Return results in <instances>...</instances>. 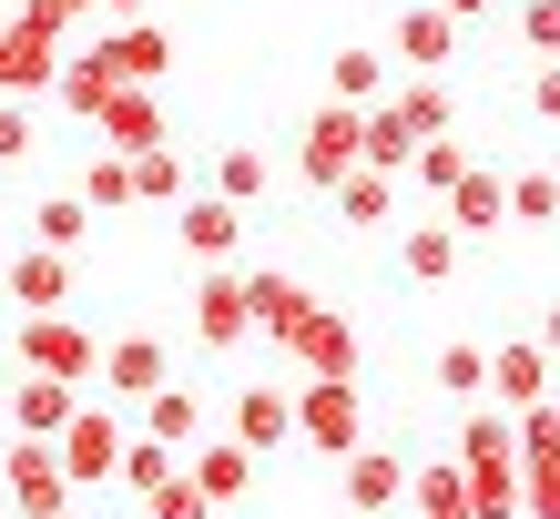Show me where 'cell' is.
Wrapping results in <instances>:
<instances>
[{"mask_svg": "<svg viewBox=\"0 0 560 519\" xmlns=\"http://www.w3.org/2000/svg\"><path fill=\"white\" fill-rule=\"evenodd\" d=\"M11 367H31V377H61V387H92V367H103V337H92L72 306H51V316H21V337H11Z\"/></svg>", "mask_w": 560, "mask_h": 519, "instance_id": "1", "label": "cell"}, {"mask_svg": "<svg viewBox=\"0 0 560 519\" xmlns=\"http://www.w3.org/2000/svg\"><path fill=\"white\" fill-rule=\"evenodd\" d=\"M122 438H133V428H122V398H82L72 417H61V469H72V489H103V479L122 469Z\"/></svg>", "mask_w": 560, "mask_h": 519, "instance_id": "2", "label": "cell"}, {"mask_svg": "<svg viewBox=\"0 0 560 519\" xmlns=\"http://www.w3.org/2000/svg\"><path fill=\"white\" fill-rule=\"evenodd\" d=\"M0 499H11V519H61V509H72L61 448L51 438H11V448H0Z\"/></svg>", "mask_w": 560, "mask_h": 519, "instance_id": "3", "label": "cell"}, {"mask_svg": "<svg viewBox=\"0 0 560 519\" xmlns=\"http://www.w3.org/2000/svg\"><path fill=\"white\" fill-rule=\"evenodd\" d=\"M295 438H306L316 459H347V448L368 438V398H357V377H306V387H295Z\"/></svg>", "mask_w": 560, "mask_h": 519, "instance_id": "4", "label": "cell"}, {"mask_svg": "<svg viewBox=\"0 0 560 519\" xmlns=\"http://www.w3.org/2000/svg\"><path fill=\"white\" fill-rule=\"evenodd\" d=\"M61 61H72V51H61V31L31 21V11H11V21H0V103H42Z\"/></svg>", "mask_w": 560, "mask_h": 519, "instance_id": "5", "label": "cell"}, {"mask_svg": "<svg viewBox=\"0 0 560 519\" xmlns=\"http://www.w3.org/2000/svg\"><path fill=\"white\" fill-rule=\"evenodd\" d=\"M255 337V316H245V266H205L194 275V346L205 356H235Z\"/></svg>", "mask_w": 560, "mask_h": 519, "instance_id": "6", "label": "cell"}, {"mask_svg": "<svg viewBox=\"0 0 560 519\" xmlns=\"http://www.w3.org/2000/svg\"><path fill=\"white\" fill-rule=\"evenodd\" d=\"M92 61H103V82H143V92H153L163 72H174V31H163L153 11H143V21H113L103 42H92Z\"/></svg>", "mask_w": 560, "mask_h": 519, "instance_id": "7", "label": "cell"}, {"mask_svg": "<svg viewBox=\"0 0 560 519\" xmlns=\"http://www.w3.org/2000/svg\"><path fill=\"white\" fill-rule=\"evenodd\" d=\"M174 377V346H163L153 327H133V337H103V367H92V387H103V398H153V387Z\"/></svg>", "mask_w": 560, "mask_h": 519, "instance_id": "8", "label": "cell"}, {"mask_svg": "<svg viewBox=\"0 0 560 519\" xmlns=\"http://www.w3.org/2000/svg\"><path fill=\"white\" fill-rule=\"evenodd\" d=\"M295 174H306L316 193H337V184L357 174V103H316L306 143H295Z\"/></svg>", "mask_w": 560, "mask_h": 519, "instance_id": "9", "label": "cell"}, {"mask_svg": "<svg viewBox=\"0 0 560 519\" xmlns=\"http://www.w3.org/2000/svg\"><path fill=\"white\" fill-rule=\"evenodd\" d=\"M337 489H347L357 519H387V509L408 499V459H398V448H368V438H357L347 459H337Z\"/></svg>", "mask_w": 560, "mask_h": 519, "instance_id": "10", "label": "cell"}, {"mask_svg": "<svg viewBox=\"0 0 560 519\" xmlns=\"http://www.w3.org/2000/svg\"><path fill=\"white\" fill-rule=\"evenodd\" d=\"M82 408V387H61V377H11V387H0V428H11V438H61V417H72Z\"/></svg>", "mask_w": 560, "mask_h": 519, "instance_id": "11", "label": "cell"}, {"mask_svg": "<svg viewBox=\"0 0 560 519\" xmlns=\"http://www.w3.org/2000/svg\"><path fill=\"white\" fill-rule=\"evenodd\" d=\"M92 133H103V153H122V164H133V153L163 143V103H153L143 82H113V92H103V113H92Z\"/></svg>", "mask_w": 560, "mask_h": 519, "instance_id": "12", "label": "cell"}, {"mask_svg": "<svg viewBox=\"0 0 560 519\" xmlns=\"http://www.w3.org/2000/svg\"><path fill=\"white\" fill-rule=\"evenodd\" d=\"M285 356H295L306 377H357V327H347L337 306H306V316L285 327Z\"/></svg>", "mask_w": 560, "mask_h": 519, "instance_id": "13", "label": "cell"}, {"mask_svg": "<svg viewBox=\"0 0 560 519\" xmlns=\"http://www.w3.org/2000/svg\"><path fill=\"white\" fill-rule=\"evenodd\" d=\"M255 469H266V459H255V448H235V438H214V428L184 448V479H194V489H205L214 509H235V499L255 489Z\"/></svg>", "mask_w": 560, "mask_h": 519, "instance_id": "14", "label": "cell"}, {"mask_svg": "<svg viewBox=\"0 0 560 519\" xmlns=\"http://www.w3.org/2000/svg\"><path fill=\"white\" fill-rule=\"evenodd\" d=\"M0 285H11V306H21V316H51V306H72V255L21 245L11 266H0Z\"/></svg>", "mask_w": 560, "mask_h": 519, "instance_id": "15", "label": "cell"}, {"mask_svg": "<svg viewBox=\"0 0 560 519\" xmlns=\"http://www.w3.org/2000/svg\"><path fill=\"white\" fill-rule=\"evenodd\" d=\"M224 438L255 448V459H276V448L295 438V398H285V387H235V417H224Z\"/></svg>", "mask_w": 560, "mask_h": 519, "instance_id": "16", "label": "cell"}, {"mask_svg": "<svg viewBox=\"0 0 560 519\" xmlns=\"http://www.w3.org/2000/svg\"><path fill=\"white\" fill-rule=\"evenodd\" d=\"M439 204H448V214H439L448 235H489V224H510V174H500V164H469Z\"/></svg>", "mask_w": 560, "mask_h": 519, "instance_id": "17", "label": "cell"}, {"mask_svg": "<svg viewBox=\"0 0 560 519\" xmlns=\"http://www.w3.org/2000/svg\"><path fill=\"white\" fill-rule=\"evenodd\" d=\"M458 61V21L439 0H398V72H448Z\"/></svg>", "mask_w": 560, "mask_h": 519, "instance_id": "18", "label": "cell"}, {"mask_svg": "<svg viewBox=\"0 0 560 519\" xmlns=\"http://www.w3.org/2000/svg\"><path fill=\"white\" fill-rule=\"evenodd\" d=\"M174 235H184L194 266H235V235H245V224H235L224 193H184V204H174Z\"/></svg>", "mask_w": 560, "mask_h": 519, "instance_id": "19", "label": "cell"}, {"mask_svg": "<svg viewBox=\"0 0 560 519\" xmlns=\"http://www.w3.org/2000/svg\"><path fill=\"white\" fill-rule=\"evenodd\" d=\"M540 387H550V346H540V337H500V346H489V387H479V398L530 408Z\"/></svg>", "mask_w": 560, "mask_h": 519, "instance_id": "20", "label": "cell"}, {"mask_svg": "<svg viewBox=\"0 0 560 519\" xmlns=\"http://www.w3.org/2000/svg\"><path fill=\"white\" fill-rule=\"evenodd\" d=\"M387 113H398L418 143H428V133H458V92H448V72H398V92H387Z\"/></svg>", "mask_w": 560, "mask_h": 519, "instance_id": "21", "label": "cell"}, {"mask_svg": "<svg viewBox=\"0 0 560 519\" xmlns=\"http://www.w3.org/2000/svg\"><path fill=\"white\" fill-rule=\"evenodd\" d=\"M458 255H469V235H448L439 214H428V224H398V275H408V285H448Z\"/></svg>", "mask_w": 560, "mask_h": 519, "instance_id": "22", "label": "cell"}, {"mask_svg": "<svg viewBox=\"0 0 560 519\" xmlns=\"http://www.w3.org/2000/svg\"><path fill=\"white\" fill-rule=\"evenodd\" d=\"M133 408H143V438H163V448H194V438H205V387H174V377H163L153 398H133Z\"/></svg>", "mask_w": 560, "mask_h": 519, "instance_id": "23", "label": "cell"}, {"mask_svg": "<svg viewBox=\"0 0 560 519\" xmlns=\"http://www.w3.org/2000/svg\"><path fill=\"white\" fill-rule=\"evenodd\" d=\"M306 306H316V296H306L295 275H276V266H266V275H245V316H255V337H276V346H285V327H295Z\"/></svg>", "mask_w": 560, "mask_h": 519, "instance_id": "24", "label": "cell"}, {"mask_svg": "<svg viewBox=\"0 0 560 519\" xmlns=\"http://www.w3.org/2000/svg\"><path fill=\"white\" fill-rule=\"evenodd\" d=\"M326 103H387V51H368V42H347L337 61H326Z\"/></svg>", "mask_w": 560, "mask_h": 519, "instance_id": "25", "label": "cell"}, {"mask_svg": "<svg viewBox=\"0 0 560 519\" xmlns=\"http://www.w3.org/2000/svg\"><path fill=\"white\" fill-rule=\"evenodd\" d=\"M82 235H92V204L72 184H51L42 204H31V245H51V255H82Z\"/></svg>", "mask_w": 560, "mask_h": 519, "instance_id": "26", "label": "cell"}, {"mask_svg": "<svg viewBox=\"0 0 560 519\" xmlns=\"http://www.w3.org/2000/svg\"><path fill=\"white\" fill-rule=\"evenodd\" d=\"M214 193H224V204H266V193H276V164H266V153H255V143H224L214 153Z\"/></svg>", "mask_w": 560, "mask_h": 519, "instance_id": "27", "label": "cell"}, {"mask_svg": "<svg viewBox=\"0 0 560 519\" xmlns=\"http://www.w3.org/2000/svg\"><path fill=\"white\" fill-rule=\"evenodd\" d=\"M72 193H82L92 214H122V204H133V164H122V153H103V143H92L82 164H72Z\"/></svg>", "mask_w": 560, "mask_h": 519, "instance_id": "28", "label": "cell"}, {"mask_svg": "<svg viewBox=\"0 0 560 519\" xmlns=\"http://www.w3.org/2000/svg\"><path fill=\"white\" fill-rule=\"evenodd\" d=\"M458 459H520V428L500 398H469V417H458Z\"/></svg>", "mask_w": 560, "mask_h": 519, "instance_id": "29", "label": "cell"}, {"mask_svg": "<svg viewBox=\"0 0 560 519\" xmlns=\"http://www.w3.org/2000/svg\"><path fill=\"white\" fill-rule=\"evenodd\" d=\"M469 469V519H520V459H458Z\"/></svg>", "mask_w": 560, "mask_h": 519, "instance_id": "30", "label": "cell"}, {"mask_svg": "<svg viewBox=\"0 0 560 519\" xmlns=\"http://www.w3.org/2000/svg\"><path fill=\"white\" fill-rule=\"evenodd\" d=\"M469 164H479V153L458 143V133H428V143L408 153V174H398V184H418V193H448V184L469 174Z\"/></svg>", "mask_w": 560, "mask_h": 519, "instance_id": "31", "label": "cell"}, {"mask_svg": "<svg viewBox=\"0 0 560 519\" xmlns=\"http://www.w3.org/2000/svg\"><path fill=\"white\" fill-rule=\"evenodd\" d=\"M428 377H439V398H458V408H469L479 387H489V346H469V337H448L439 356H428Z\"/></svg>", "mask_w": 560, "mask_h": 519, "instance_id": "32", "label": "cell"}, {"mask_svg": "<svg viewBox=\"0 0 560 519\" xmlns=\"http://www.w3.org/2000/svg\"><path fill=\"white\" fill-rule=\"evenodd\" d=\"M326 204H337L347 224H387V214H398V174H368V164H357L337 193H326Z\"/></svg>", "mask_w": 560, "mask_h": 519, "instance_id": "33", "label": "cell"}, {"mask_svg": "<svg viewBox=\"0 0 560 519\" xmlns=\"http://www.w3.org/2000/svg\"><path fill=\"white\" fill-rule=\"evenodd\" d=\"M184 193H194V174H184L163 143H153V153H133V204H163V214H174Z\"/></svg>", "mask_w": 560, "mask_h": 519, "instance_id": "34", "label": "cell"}, {"mask_svg": "<svg viewBox=\"0 0 560 519\" xmlns=\"http://www.w3.org/2000/svg\"><path fill=\"white\" fill-rule=\"evenodd\" d=\"M103 92H113V82H103V61H92V51H82V61H61V72H51V103L72 113V122H92V113H103Z\"/></svg>", "mask_w": 560, "mask_h": 519, "instance_id": "35", "label": "cell"}, {"mask_svg": "<svg viewBox=\"0 0 560 519\" xmlns=\"http://www.w3.org/2000/svg\"><path fill=\"white\" fill-rule=\"evenodd\" d=\"M143 519H224V509L194 489V479H184V459H174V479H153V489H143Z\"/></svg>", "mask_w": 560, "mask_h": 519, "instance_id": "36", "label": "cell"}, {"mask_svg": "<svg viewBox=\"0 0 560 519\" xmlns=\"http://www.w3.org/2000/svg\"><path fill=\"white\" fill-rule=\"evenodd\" d=\"M510 224H560V174H550V164L510 174Z\"/></svg>", "mask_w": 560, "mask_h": 519, "instance_id": "37", "label": "cell"}, {"mask_svg": "<svg viewBox=\"0 0 560 519\" xmlns=\"http://www.w3.org/2000/svg\"><path fill=\"white\" fill-rule=\"evenodd\" d=\"M174 459H184V448H163V438H143V428H133V438H122V469H113V479H122V489L143 499L153 479H174Z\"/></svg>", "mask_w": 560, "mask_h": 519, "instance_id": "38", "label": "cell"}, {"mask_svg": "<svg viewBox=\"0 0 560 519\" xmlns=\"http://www.w3.org/2000/svg\"><path fill=\"white\" fill-rule=\"evenodd\" d=\"M520 519H560V448L550 459H520Z\"/></svg>", "mask_w": 560, "mask_h": 519, "instance_id": "39", "label": "cell"}, {"mask_svg": "<svg viewBox=\"0 0 560 519\" xmlns=\"http://www.w3.org/2000/svg\"><path fill=\"white\" fill-rule=\"evenodd\" d=\"M510 428H520V459H550V448H560V417H550V398L510 408Z\"/></svg>", "mask_w": 560, "mask_h": 519, "instance_id": "40", "label": "cell"}, {"mask_svg": "<svg viewBox=\"0 0 560 519\" xmlns=\"http://www.w3.org/2000/svg\"><path fill=\"white\" fill-rule=\"evenodd\" d=\"M520 42L530 61H560V0H520Z\"/></svg>", "mask_w": 560, "mask_h": 519, "instance_id": "41", "label": "cell"}, {"mask_svg": "<svg viewBox=\"0 0 560 519\" xmlns=\"http://www.w3.org/2000/svg\"><path fill=\"white\" fill-rule=\"evenodd\" d=\"M42 133H31V103H0V164H31Z\"/></svg>", "mask_w": 560, "mask_h": 519, "instance_id": "42", "label": "cell"}, {"mask_svg": "<svg viewBox=\"0 0 560 519\" xmlns=\"http://www.w3.org/2000/svg\"><path fill=\"white\" fill-rule=\"evenodd\" d=\"M21 11H31V21H51V31H82V21H92V0H21Z\"/></svg>", "mask_w": 560, "mask_h": 519, "instance_id": "43", "label": "cell"}, {"mask_svg": "<svg viewBox=\"0 0 560 519\" xmlns=\"http://www.w3.org/2000/svg\"><path fill=\"white\" fill-rule=\"evenodd\" d=\"M530 113L560 122V61H540V72H530Z\"/></svg>", "mask_w": 560, "mask_h": 519, "instance_id": "44", "label": "cell"}, {"mask_svg": "<svg viewBox=\"0 0 560 519\" xmlns=\"http://www.w3.org/2000/svg\"><path fill=\"white\" fill-rule=\"evenodd\" d=\"M439 11H448L458 31H469V21H489V11H500V0H439Z\"/></svg>", "mask_w": 560, "mask_h": 519, "instance_id": "45", "label": "cell"}, {"mask_svg": "<svg viewBox=\"0 0 560 519\" xmlns=\"http://www.w3.org/2000/svg\"><path fill=\"white\" fill-rule=\"evenodd\" d=\"M92 11H113V21H143V11H153V0H92Z\"/></svg>", "mask_w": 560, "mask_h": 519, "instance_id": "46", "label": "cell"}, {"mask_svg": "<svg viewBox=\"0 0 560 519\" xmlns=\"http://www.w3.org/2000/svg\"><path fill=\"white\" fill-rule=\"evenodd\" d=\"M540 346H550V367H560V306H550V316H540Z\"/></svg>", "mask_w": 560, "mask_h": 519, "instance_id": "47", "label": "cell"}, {"mask_svg": "<svg viewBox=\"0 0 560 519\" xmlns=\"http://www.w3.org/2000/svg\"><path fill=\"white\" fill-rule=\"evenodd\" d=\"M540 398H550V417H560V367H550V387H540Z\"/></svg>", "mask_w": 560, "mask_h": 519, "instance_id": "48", "label": "cell"}, {"mask_svg": "<svg viewBox=\"0 0 560 519\" xmlns=\"http://www.w3.org/2000/svg\"><path fill=\"white\" fill-rule=\"evenodd\" d=\"M0 448H11V428H0Z\"/></svg>", "mask_w": 560, "mask_h": 519, "instance_id": "49", "label": "cell"}, {"mask_svg": "<svg viewBox=\"0 0 560 519\" xmlns=\"http://www.w3.org/2000/svg\"><path fill=\"white\" fill-rule=\"evenodd\" d=\"M0 387H11V377H0Z\"/></svg>", "mask_w": 560, "mask_h": 519, "instance_id": "50", "label": "cell"}]
</instances>
